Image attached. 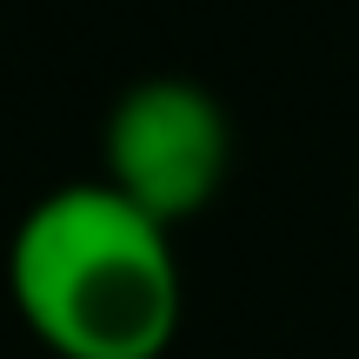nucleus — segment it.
Masks as SVG:
<instances>
[{
    "instance_id": "2",
    "label": "nucleus",
    "mask_w": 359,
    "mask_h": 359,
    "mask_svg": "<svg viewBox=\"0 0 359 359\" xmlns=\"http://www.w3.org/2000/svg\"><path fill=\"white\" fill-rule=\"evenodd\" d=\"M226 160H233L226 107L200 80L180 74L133 80L100 127V180L127 193L140 213H154L160 226L200 213L226 180Z\"/></svg>"
},
{
    "instance_id": "1",
    "label": "nucleus",
    "mask_w": 359,
    "mask_h": 359,
    "mask_svg": "<svg viewBox=\"0 0 359 359\" xmlns=\"http://www.w3.org/2000/svg\"><path fill=\"white\" fill-rule=\"evenodd\" d=\"M7 293L53 359H160L180 333V259L107 180L60 187L7 246Z\"/></svg>"
}]
</instances>
